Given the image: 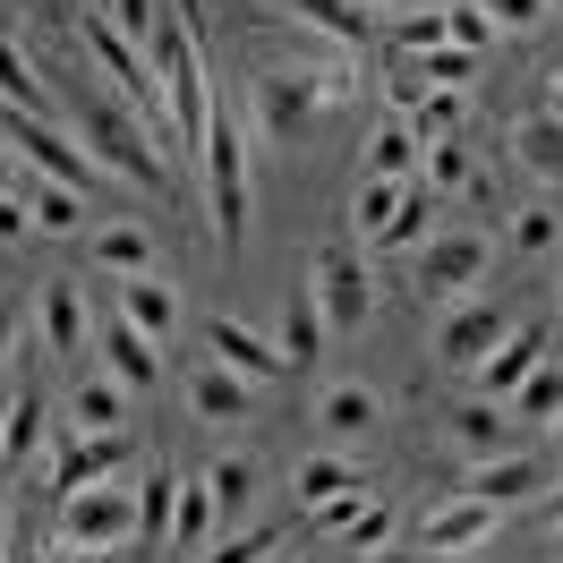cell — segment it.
Instances as JSON below:
<instances>
[{
	"instance_id": "1",
	"label": "cell",
	"mask_w": 563,
	"mask_h": 563,
	"mask_svg": "<svg viewBox=\"0 0 563 563\" xmlns=\"http://www.w3.org/2000/svg\"><path fill=\"white\" fill-rule=\"evenodd\" d=\"M69 120H77V137H86V154H95L103 172H120L129 188H145V197H172L163 137H154L137 111L120 103V95H103L95 77H77V86H69Z\"/></svg>"
},
{
	"instance_id": "2",
	"label": "cell",
	"mask_w": 563,
	"mask_h": 563,
	"mask_svg": "<svg viewBox=\"0 0 563 563\" xmlns=\"http://www.w3.org/2000/svg\"><path fill=\"white\" fill-rule=\"evenodd\" d=\"M342 95H351L342 69H324V60H282V69L247 77V120H256L265 145H299L324 120V103H342Z\"/></svg>"
},
{
	"instance_id": "3",
	"label": "cell",
	"mask_w": 563,
	"mask_h": 563,
	"mask_svg": "<svg viewBox=\"0 0 563 563\" xmlns=\"http://www.w3.org/2000/svg\"><path fill=\"white\" fill-rule=\"evenodd\" d=\"M206 206H213V231H222V247H240L247 231V137H240V111L213 95V129H206Z\"/></svg>"
},
{
	"instance_id": "4",
	"label": "cell",
	"mask_w": 563,
	"mask_h": 563,
	"mask_svg": "<svg viewBox=\"0 0 563 563\" xmlns=\"http://www.w3.org/2000/svg\"><path fill=\"white\" fill-rule=\"evenodd\" d=\"M308 290H317V308L333 333H358V324L376 317V282H367V265L351 256V240H324L317 265H308Z\"/></svg>"
},
{
	"instance_id": "5",
	"label": "cell",
	"mask_w": 563,
	"mask_h": 563,
	"mask_svg": "<svg viewBox=\"0 0 563 563\" xmlns=\"http://www.w3.org/2000/svg\"><path fill=\"white\" fill-rule=\"evenodd\" d=\"M0 145H18L43 179H60V188H77V197L95 188V154H86L77 137H60L43 111H0Z\"/></svg>"
},
{
	"instance_id": "6",
	"label": "cell",
	"mask_w": 563,
	"mask_h": 563,
	"mask_svg": "<svg viewBox=\"0 0 563 563\" xmlns=\"http://www.w3.org/2000/svg\"><path fill=\"white\" fill-rule=\"evenodd\" d=\"M137 538V487H77L60 495V547H129Z\"/></svg>"
},
{
	"instance_id": "7",
	"label": "cell",
	"mask_w": 563,
	"mask_h": 563,
	"mask_svg": "<svg viewBox=\"0 0 563 563\" xmlns=\"http://www.w3.org/2000/svg\"><path fill=\"white\" fill-rule=\"evenodd\" d=\"M495 521H504V512H495L487 495H444V504H435V512L419 521V555H427V563L478 555V547L495 538Z\"/></svg>"
},
{
	"instance_id": "8",
	"label": "cell",
	"mask_w": 563,
	"mask_h": 563,
	"mask_svg": "<svg viewBox=\"0 0 563 563\" xmlns=\"http://www.w3.org/2000/svg\"><path fill=\"white\" fill-rule=\"evenodd\" d=\"M504 333H512V324H504V308H495V299H453V308H444V324H435V358H444V367H478Z\"/></svg>"
},
{
	"instance_id": "9",
	"label": "cell",
	"mask_w": 563,
	"mask_h": 563,
	"mask_svg": "<svg viewBox=\"0 0 563 563\" xmlns=\"http://www.w3.org/2000/svg\"><path fill=\"white\" fill-rule=\"evenodd\" d=\"M470 282H487V240H427L419 247V290L427 299H461Z\"/></svg>"
},
{
	"instance_id": "10",
	"label": "cell",
	"mask_w": 563,
	"mask_h": 563,
	"mask_svg": "<svg viewBox=\"0 0 563 563\" xmlns=\"http://www.w3.org/2000/svg\"><path fill=\"white\" fill-rule=\"evenodd\" d=\"M120 461H129V444H120V435H60V453H52V478H43V487H52V495L103 487Z\"/></svg>"
},
{
	"instance_id": "11",
	"label": "cell",
	"mask_w": 563,
	"mask_h": 563,
	"mask_svg": "<svg viewBox=\"0 0 563 563\" xmlns=\"http://www.w3.org/2000/svg\"><path fill=\"white\" fill-rule=\"evenodd\" d=\"M188 410L206 427H240L247 410H256V385H247L240 367H222V358H206L197 376H188Z\"/></svg>"
},
{
	"instance_id": "12",
	"label": "cell",
	"mask_w": 563,
	"mask_h": 563,
	"mask_svg": "<svg viewBox=\"0 0 563 563\" xmlns=\"http://www.w3.org/2000/svg\"><path fill=\"white\" fill-rule=\"evenodd\" d=\"M206 351L222 358V367H240L247 385H282V376H290V367H282V351H274V342H256L240 317H213V324H206Z\"/></svg>"
},
{
	"instance_id": "13",
	"label": "cell",
	"mask_w": 563,
	"mask_h": 563,
	"mask_svg": "<svg viewBox=\"0 0 563 563\" xmlns=\"http://www.w3.org/2000/svg\"><path fill=\"white\" fill-rule=\"evenodd\" d=\"M43 342H52L60 358L95 351V317H86V290H77L69 274H52V282H43Z\"/></svg>"
},
{
	"instance_id": "14",
	"label": "cell",
	"mask_w": 563,
	"mask_h": 563,
	"mask_svg": "<svg viewBox=\"0 0 563 563\" xmlns=\"http://www.w3.org/2000/svg\"><path fill=\"white\" fill-rule=\"evenodd\" d=\"M547 342H555L547 324H521V333H504V342H495V351L478 358V376H487V393H521L529 376L547 367Z\"/></svg>"
},
{
	"instance_id": "15",
	"label": "cell",
	"mask_w": 563,
	"mask_h": 563,
	"mask_svg": "<svg viewBox=\"0 0 563 563\" xmlns=\"http://www.w3.org/2000/svg\"><path fill=\"white\" fill-rule=\"evenodd\" d=\"M95 351L111 358V376H120V385H145V393H154V376H163V342H145L129 317H111L103 333H95Z\"/></svg>"
},
{
	"instance_id": "16",
	"label": "cell",
	"mask_w": 563,
	"mask_h": 563,
	"mask_svg": "<svg viewBox=\"0 0 563 563\" xmlns=\"http://www.w3.org/2000/svg\"><path fill=\"white\" fill-rule=\"evenodd\" d=\"M538 478H547V470H538L529 453H495V461H478V470H470V495H487L495 512H512V504H529V495H538Z\"/></svg>"
},
{
	"instance_id": "17",
	"label": "cell",
	"mask_w": 563,
	"mask_h": 563,
	"mask_svg": "<svg viewBox=\"0 0 563 563\" xmlns=\"http://www.w3.org/2000/svg\"><path fill=\"white\" fill-rule=\"evenodd\" d=\"M120 317L137 324L145 342H172V324H179V299H172V282H154V274H129V282H120Z\"/></svg>"
},
{
	"instance_id": "18",
	"label": "cell",
	"mask_w": 563,
	"mask_h": 563,
	"mask_svg": "<svg viewBox=\"0 0 563 563\" xmlns=\"http://www.w3.org/2000/svg\"><path fill=\"white\" fill-rule=\"evenodd\" d=\"M274 9H290L299 26H317V35L342 43V52H358V43H367V0H274Z\"/></svg>"
},
{
	"instance_id": "19",
	"label": "cell",
	"mask_w": 563,
	"mask_h": 563,
	"mask_svg": "<svg viewBox=\"0 0 563 563\" xmlns=\"http://www.w3.org/2000/svg\"><path fill=\"white\" fill-rule=\"evenodd\" d=\"M351 487H367L342 453H308L299 470H290V495H299V512H317V504H333V495H351Z\"/></svg>"
},
{
	"instance_id": "20",
	"label": "cell",
	"mask_w": 563,
	"mask_h": 563,
	"mask_svg": "<svg viewBox=\"0 0 563 563\" xmlns=\"http://www.w3.org/2000/svg\"><path fill=\"white\" fill-rule=\"evenodd\" d=\"M444 427H453V444H461L470 461H495V453H512V419H504V410H487V401H461V410H453Z\"/></svg>"
},
{
	"instance_id": "21",
	"label": "cell",
	"mask_w": 563,
	"mask_h": 563,
	"mask_svg": "<svg viewBox=\"0 0 563 563\" xmlns=\"http://www.w3.org/2000/svg\"><path fill=\"white\" fill-rule=\"evenodd\" d=\"M419 154H427L419 129H410V120H385V129L367 137V179H419Z\"/></svg>"
},
{
	"instance_id": "22",
	"label": "cell",
	"mask_w": 563,
	"mask_h": 563,
	"mask_svg": "<svg viewBox=\"0 0 563 563\" xmlns=\"http://www.w3.org/2000/svg\"><path fill=\"white\" fill-rule=\"evenodd\" d=\"M324 333H333V324H324L317 290L299 282V290H290V317H282V367H308V358L324 351Z\"/></svg>"
},
{
	"instance_id": "23",
	"label": "cell",
	"mask_w": 563,
	"mask_h": 563,
	"mask_svg": "<svg viewBox=\"0 0 563 563\" xmlns=\"http://www.w3.org/2000/svg\"><path fill=\"white\" fill-rule=\"evenodd\" d=\"M69 435H120V376H77Z\"/></svg>"
},
{
	"instance_id": "24",
	"label": "cell",
	"mask_w": 563,
	"mask_h": 563,
	"mask_svg": "<svg viewBox=\"0 0 563 563\" xmlns=\"http://www.w3.org/2000/svg\"><path fill=\"white\" fill-rule=\"evenodd\" d=\"M43 401L35 393H18V401H9V419H0V487H9V470H26V461H35V444H43Z\"/></svg>"
},
{
	"instance_id": "25",
	"label": "cell",
	"mask_w": 563,
	"mask_h": 563,
	"mask_svg": "<svg viewBox=\"0 0 563 563\" xmlns=\"http://www.w3.org/2000/svg\"><path fill=\"white\" fill-rule=\"evenodd\" d=\"M0 111H43L52 120V86L35 77L26 43H9V35H0Z\"/></svg>"
},
{
	"instance_id": "26",
	"label": "cell",
	"mask_w": 563,
	"mask_h": 563,
	"mask_svg": "<svg viewBox=\"0 0 563 563\" xmlns=\"http://www.w3.org/2000/svg\"><path fill=\"white\" fill-rule=\"evenodd\" d=\"M86 256H95V265H103V274H154V240H145L137 222H103V231H95V247H86Z\"/></svg>"
},
{
	"instance_id": "27",
	"label": "cell",
	"mask_w": 563,
	"mask_h": 563,
	"mask_svg": "<svg viewBox=\"0 0 563 563\" xmlns=\"http://www.w3.org/2000/svg\"><path fill=\"white\" fill-rule=\"evenodd\" d=\"M206 538H213V495L206 478H179V504H172V555H206Z\"/></svg>"
},
{
	"instance_id": "28",
	"label": "cell",
	"mask_w": 563,
	"mask_h": 563,
	"mask_svg": "<svg viewBox=\"0 0 563 563\" xmlns=\"http://www.w3.org/2000/svg\"><path fill=\"white\" fill-rule=\"evenodd\" d=\"M512 154H521V172H538V179H555V188H563V111L521 120V129H512Z\"/></svg>"
},
{
	"instance_id": "29",
	"label": "cell",
	"mask_w": 563,
	"mask_h": 563,
	"mask_svg": "<svg viewBox=\"0 0 563 563\" xmlns=\"http://www.w3.org/2000/svg\"><path fill=\"white\" fill-rule=\"evenodd\" d=\"M385 547H393V504L367 495V504H358V521L333 538V563H367V555H385Z\"/></svg>"
},
{
	"instance_id": "30",
	"label": "cell",
	"mask_w": 563,
	"mask_h": 563,
	"mask_svg": "<svg viewBox=\"0 0 563 563\" xmlns=\"http://www.w3.org/2000/svg\"><path fill=\"white\" fill-rule=\"evenodd\" d=\"M317 427H333V435H367V427H376V393H367V385H324L317 393Z\"/></svg>"
},
{
	"instance_id": "31",
	"label": "cell",
	"mask_w": 563,
	"mask_h": 563,
	"mask_svg": "<svg viewBox=\"0 0 563 563\" xmlns=\"http://www.w3.org/2000/svg\"><path fill=\"white\" fill-rule=\"evenodd\" d=\"M419 163H427V188H435V197H453V188H470V197H487V179H478V172H470V154H461V137H435V145H427V154H419Z\"/></svg>"
},
{
	"instance_id": "32",
	"label": "cell",
	"mask_w": 563,
	"mask_h": 563,
	"mask_svg": "<svg viewBox=\"0 0 563 563\" xmlns=\"http://www.w3.org/2000/svg\"><path fill=\"white\" fill-rule=\"evenodd\" d=\"M427 222H435V188L410 179V188H401V213L376 231V247H427Z\"/></svg>"
},
{
	"instance_id": "33",
	"label": "cell",
	"mask_w": 563,
	"mask_h": 563,
	"mask_svg": "<svg viewBox=\"0 0 563 563\" xmlns=\"http://www.w3.org/2000/svg\"><path fill=\"white\" fill-rule=\"evenodd\" d=\"M172 504H179V478L172 470H145V495H137V538L145 547H172Z\"/></svg>"
},
{
	"instance_id": "34",
	"label": "cell",
	"mask_w": 563,
	"mask_h": 563,
	"mask_svg": "<svg viewBox=\"0 0 563 563\" xmlns=\"http://www.w3.org/2000/svg\"><path fill=\"white\" fill-rule=\"evenodd\" d=\"M206 495H213V521H240L247 495H256V470H247L240 453H222V461L206 470Z\"/></svg>"
},
{
	"instance_id": "35",
	"label": "cell",
	"mask_w": 563,
	"mask_h": 563,
	"mask_svg": "<svg viewBox=\"0 0 563 563\" xmlns=\"http://www.w3.org/2000/svg\"><path fill=\"white\" fill-rule=\"evenodd\" d=\"M26 213H35V231H77V222H86V197L60 188V179H43V188H26Z\"/></svg>"
},
{
	"instance_id": "36",
	"label": "cell",
	"mask_w": 563,
	"mask_h": 563,
	"mask_svg": "<svg viewBox=\"0 0 563 563\" xmlns=\"http://www.w3.org/2000/svg\"><path fill=\"white\" fill-rule=\"evenodd\" d=\"M461 111H470V95H461V86H427V103L410 111V129L435 145V137H453V129H461Z\"/></svg>"
},
{
	"instance_id": "37",
	"label": "cell",
	"mask_w": 563,
	"mask_h": 563,
	"mask_svg": "<svg viewBox=\"0 0 563 563\" xmlns=\"http://www.w3.org/2000/svg\"><path fill=\"white\" fill-rule=\"evenodd\" d=\"M444 43H453V52H487L495 43L487 9H478V0H444Z\"/></svg>"
},
{
	"instance_id": "38",
	"label": "cell",
	"mask_w": 563,
	"mask_h": 563,
	"mask_svg": "<svg viewBox=\"0 0 563 563\" xmlns=\"http://www.w3.org/2000/svg\"><path fill=\"white\" fill-rule=\"evenodd\" d=\"M274 547H282V529H274V521H256V529L222 538V547H213V555H197V563H274Z\"/></svg>"
},
{
	"instance_id": "39",
	"label": "cell",
	"mask_w": 563,
	"mask_h": 563,
	"mask_svg": "<svg viewBox=\"0 0 563 563\" xmlns=\"http://www.w3.org/2000/svg\"><path fill=\"white\" fill-rule=\"evenodd\" d=\"M401 188H410V179H367V188H358V240H376L393 213H401Z\"/></svg>"
},
{
	"instance_id": "40",
	"label": "cell",
	"mask_w": 563,
	"mask_h": 563,
	"mask_svg": "<svg viewBox=\"0 0 563 563\" xmlns=\"http://www.w3.org/2000/svg\"><path fill=\"white\" fill-rule=\"evenodd\" d=\"M410 60H419L427 86H470V77H478V52H453V43H435V52H410Z\"/></svg>"
},
{
	"instance_id": "41",
	"label": "cell",
	"mask_w": 563,
	"mask_h": 563,
	"mask_svg": "<svg viewBox=\"0 0 563 563\" xmlns=\"http://www.w3.org/2000/svg\"><path fill=\"white\" fill-rule=\"evenodd\" d=\"M512 401H521V419H563V358H555V367H538Z\"/></svg>"
},
{
	"instance_id": "42",
	"label": "cell",
	"mask_w": 563,
	"mask_h": 563,
	"mask_svg": "<svg viewBox=\"0 0 563 563\" xmlns=\"http://www.w3.org/2000/svg\"><path fill=\"white\" fill-rule=\"evenodd\" d=\"M555 231H563V213H555V206L512 213V247H521V256H547V247H555Z\"/></svg>"
},
{
	"instance_id": "43",
	"label": "cell",
	"mask_w": 563,
	"mask_h": 563,
	"mask_svg": "<svg viewBox=\"0 0 563 563\" xmlns=\"http://www.w3.org/2000/svg\"><path fill=\"white\" fill-rule=\"evenodd\" d=\"M103 18H111L129 43H137V52L154 43V26H163V9H154V0H103Z\"/></svg>"
},
{
	"instance_id": "44",
	"label": "cell",
	"mask_w": 563,
	"mask_h": 563,
	"mask_svg": "<svg viewBox=\"0 0 563 563\" xmlns=\"http://www.w3.org/2000/svg\"><path fill=\"white\" fill-rule=\"evenodd\" d=\"M385 103H393V120H410V111L427 103V77H419V60H401V69L385 77Z\"/></svg>"
},
{
	"instance_id": "45",
	"label": "cell",
	"mask_w": 563,
	"mask_h": 563,
	"mask_svg": "<svg viewBox=\"0 0 563 563\" xmlns=\"http://www.w3.org/2000/svg\"><path fill=\"white\" fill-rule=\"evenodd\" d=\"M478 9H487L495 35H521V26H538V18H547V0H478Z\"/></svg>"
},
{
	"instance_id": "46",
	"label": "cell",
	"mask_w": 563,
	"mask_h": 563,
	"mask_svg": "<svg viewBox=\"0 0 563 563\" xmlns=\"http://www.w3.org/2000/svg\"><path fill=\"white\" fill-rule=\"evenodd\" d=\"M444 43V9H410L401 18V52H435Z\"/></svg>"
},
{
	"instance_id": "47",
	"label": "cell",
	"mask_w": 563,
	"mask_h": 563,
	"mask_svg": "<svg viewBox=\"0 0 563 563\" xmlns=\"http://www.w3.org/2000/svg\"><path fill=\"white\" fill-rule=\"evenodd\" d=\"M26 231H35V213H26V197H0V240L18 247Z\"/></svg>"
},
{
	"instance_id": "48",
	"label": "cell",
	"mask_w": 563,
	"mask_h": 563,
	"mask_svg": "<svg viewBox=\"0 0 563 563\" xmlns=\"http://www.w3.org/2000/svg\"><path fill=\"white\" fill-rule=\"evenodd\" d=\"M0 197H26L18 188V145H0Z\"/></svg>"
},
{
	"instance_id": "49",
	"label": "cell",
	"mask_w": 563,
	"mask_h": 563,
	"mask_svg": "<svg viewBox=\"0 0 563 563\" xmlns=\"http://www.w3.org/2000/svg\"><path fill=\"white\" fill-rule=\"evenodd\" d=\"M60 563H120L111 547H60Z\"/></svg>"
},
{
	"instance_id": "50",
	"label": "cell",
	"mask_w": 563,
	"mask_h": 563,
	"mask_svg": "<svg viewBox=\"0 0 563 563\" xmlns=\"http://www.w3.org/2000/svg\"><path fill=\"white\" fill-rule=\"evenodd\" d=\"M9 333H18V308H9V290H0V358H9Z\"/></svg>"
},
{
	"instance_id": "51",
	"label": "cell",
	"mask_w": 563,
	"mask_h": 563,
	"mask_svg": "<svg viewBox=\"0 0 563 563\" xmlns=\"http://www.w3.org/2000/svg\"><path fill=\"white\" fill-rule=\"evenodd\" d=\"M367 9H401V18H410V9H427V0H367Z\"/></svg>"
},
{
	"instance_id": "52",
	"label": "cell",
	"mask_w": 563,
	"mask_h": 563,
	"mask_svg": "<svg viewBox=\"0 0 563 563\" xmlns=\"http://www.w3.org/2000/svg\"><path fill=\"white\" fill-rule=\"evenodd\" d=\"M547 529H563V487H555V504H547Z\"/></svg>"
},
{
	"instance_id": "53",
	"label": "cell",
	"mask_w": 563,
	"mask_h": 563,
	"mask_svg": "<svg viewBox=\"0 0 563 563\" xmlns=\"http://www.w3.org/2000/svg\"><path fill=\"white\" fill-rule=\"evenodd\" d=\"M555 461H563V419H555Z\"/></svg>"
},
{
	"instance_id": "54",
	"label": "cell",
	"mask_w": 563,
	"mask_h": 563,
	"mask_svg": "<svg viewBox=\"0 0 563 563\" xmlns=\"http://www.w3.org/2000/svg\"><path fill=\"white\" fill-rule=\"evenodd\" d=\"M555 111H563V69H555Z\"/></svg>"
},
{
	"instance_id": "55",
	"label": "cell",
	"mask_w": 563,
	"mask_h": 563,
	"mask_svg": "<svg viewBox=\"0 0 563 563\" xmlns=\"http://www.w3.org/2000/svg\"><path fill=\"white\" fill-rule=\"evenodd\" d=\"M0 547H9V512H0Z\"/></svg>"
},
{
	"instance_id": "56",
	"label": "cell",
	"mask_w": 563,
	"mask_h": 563,
	"mask_svg": "<svg viewBox=\"0 0 563 563\" xmlns=\"http://www.w3.org/2000/svg\"><path fill=\"white\" fill-rule=\"evenodd\" d=\"M26 563H60V555H26Z\"/></svg>"
},
{
	"instance_id": "57",
	"label": "cell",
	"mask_w": 563,
	"mask_h": 563,
	"mask_svg": "<svg viewBox=\"0 0 563 563\" xmlns=\"http://www.w3.org/2000/svg\"><path fill=\"white\" fill-rule=\"evenodd\" d=\"M555 555H563V529H555Z\"/></svg>"
},
{
	"instance_id": "58",
	"label": "cell",
	"mask_w": 563,
	"mask_h": 563,
	"mask_svg": "<svg viewBox=\"0 0 563 563\" xmlns=\"http://www.w3.org/2000/svg\"><path fill=\"white\" fill-rule=\"evenodd\" d=\"M0 419H9V401H0Z\"/></svg>"
},
{
	"instance_id": "59",
	"label": "cell",
	"mask_w": 563,
	"mask_h": 563,
	"mask_svg": "<svg viewBox=\"0 0 563 563\" xmlns=\"http://www.w3.org/2000/svg\"><path fill=\"white\" fill-rule=\"evenodd\" d=\"M547 9H563V0H547Z\"/></svg>"
},
{
	"instance_id": "60",
	"label": "cell",
	"mask_w": 563,
	"mask_h": 563,
	"mask_svg": "<svg viewBox=\"0 0 563 563\" xmlns=\"http://www.w3.org/2000/svg\"><path fill=\"white\" fill-rule=\"evenodd\" d=\"M274 563H282V555H274Z\"/></svg>"
}]
</instances>
